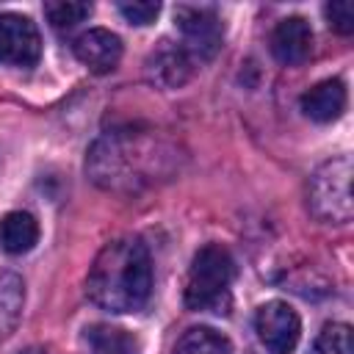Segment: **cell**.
Wrapping results in <instances>:
<instances>
[{
  "mask_svg": "<svg viewBox=\"0 0 354 354\" xmlns=\"http://www.w3.org/2000/svg\"><path fill=\"white\" fill-rule=\"evenodd\" d=\"M88 299L111 313H136L152 290L149 252L136 238H119L102 246L86 279Z\"/></svg>",
  "mask_w": 354,
  "mask_h": 354,
  "instance_id": "cell-1",
  "label": "cell"
},
{
  "mask_svg": "<svg viewBox=\"0 0 354 354\" xmlns=\"http://www.w3.org/2000/svg\"><path fill=\"white\" fill-rule=\"evenodd\" d=\"M235 274V263L230 252L218 243L202 246L188 268L185 282V307L188 310H213L221 313L230 296V282Z\"/></svg>",
  "mask_w": 354,
  "mask_h": 354,
  "instance_id": "cell-2",
  "label": "cell"
},
{
  "mask_svg": "<svg viewBox=\"0 0 354 354\" xmlns=\"http://www.w3.org/2000/svg\"><path fill=\"white\" fill-rule=\"evenodd\" d=\"M307 205H310V213L321 221L343 224L351 218V213H354L351 160L346 155L332 158L313 171L310 183H307Z\"/></svg>",
  "mask_w": 354,
  "mask_h": 354,
  "instance_id": "cell-3",
  "label": "cell"
},
{
  "mask_svg": "<svg viewBox=\"0 0 354 354\" xmlns=\"http://www.w3.org/2000/svg\"><path fill=\"white\" fill-rule=\"evenodd\" d=\"M174 22L185 39V53L199 61H210L221 47V19L207 6H177Z\"/></svg>",
  "mask_w": 354,
  "mask_h": 354,
  "instance_id": "cell-4",
  "label": "cell"
},
{
  "mask_svg": "<svg viewBox=\"0 0 354 354\" xmlns=\"http://www.w3.org/2000/svg\"><path fill=\"white\" fill-rule=\"evenodd\" d=\"M254 329L268 354H290L299 343L301 321L288 301H268L257 310Z\"/></svg>",
  "mask_w": 354,
  "mask_h": 354,
  "instance_id": "cell-5",
  "label": "cell"
},
{
  "mask_svg": "<svg viewBox=\"0 0 354 354\" xmlns=\"http://www.w3.org/2000/svg\"><path fill=\"white\" fill-rule=\"evenodd\" d=\"M41 55L36 25L22 14H0V64L33 66Z\"/></svg>",
  "mask_w": 354,
  "mask_h": 354,
  "instance_id": "cell-6",
  "label": "cell"
},
{
  "mask_svg": "<svg viewBox=\"0 0 354 354\" xmlns=\"http://www.w3.org/2000/svg\"><path fill=\"white\" fill-rule=\"evenodd\" d=\"M191 69H194V61L191 55L185 53V47L180 44H171V41H160L147 64H144V75L149 83L160 86V88H174V86H183L188 77H191Z\"/></svg>",
  "mask_w": 354,
  "mask_h": 354,
  "instance_id": "cell-7",
  "label": "cell"
},
{
  "mask_svg": "<svg viewBox=\"0 0 354 354\" xmlns=\"http://www.w3.org/2000/svg\"><path fill=\"white\" fill-rule=\"evenodd\" d=\"M271 53L282 66H299L313 53V30L307 19L288 17L271 33Z\"/></svg>",
  "mask_w": 354,
  "mask_h": 354,
  "instance_id": "cell-8",
  "label": "cell"
},
{
  "mask_svg": "<svg viewBox=\"0 0 354 354\" xmlns=\"http://www.w3.org/2000/svg\"><path fill=\"white\" fill-rule=\"evenodd\" d=\"M75 55L83 66L97 75L111 72L122 58V39L105 28H91L75 39Z\"/></svg>",
  "mask_w": 354,
  "mask_h": 354,
  "instance_id": "cell-9",
  "label": "cell"
},
{
  "mask_svg": "<svg viewBox=\"0 0 354 354\" xmlns=\"http://www.w3.org/2000/svg\"><path fill=\"white\" fill-rule=\"evenodd\" d=\"M346 108V88L340 80H321L301 97V111L313 122H332Z\"/></svg>",
  "mask_w": 354,
  "mask_h": 354,
  "instance_id": "cell-10",
  "label": "cell"
},
{
  "mask_svg": "<svg viewBox=\"0 0 354 354\" xmlns=\"http://www.w3.org/2000/svg\"><path fill=\"white\" fill-rule=\"evenodd\" d=\"M39 241V224L30 213L25 210H14L6 213L0 221V246L8 254H25L36 246Z\"/></svg>",
  "mask_w": 354,
  "mask_h": 354,
  "instance_id": "cell-11",
  "label": "cell"
},
{
  "mask_svg": "<svg viewBox=\"0 0 354 354\" xmlns=\"http://www.w3.org/2000/svg\"><path fill=\"white\" fill-rule=\"evenodd\" d=\"M86 340L88 354H138V340L119 326L97 324L86 332Z\"/></svg>",
  "mask_w": 354,
  "mask_h": 354,
  "instance_id": "cell-12",
  "label": "cell"
},
{
  "mask_svg": "<svg viewBox=\"0 0 354 354\" xmlns=\"http://www.w3.org/2000/svg\"><path fill=\"white\" fill-rule=\"evenodd\" d=\"M174 354H232V346L221 332L210 326H194L177 340Z\"/></svg>",
  "mask_w": 354,
  "mask_h": 354,
  "instance_id": "cell-13",
  "label": "cell"
},
{
  "mask_svg": "<svg viewBox=\"0 0 354 354\" xmlns=\"http://www.w3.org/2000/svg\"><path fill=\"white\" fill-rule=\"evenodd\" d=\"M22 310V279L17 274H0V335H6Z\"/></svg>",
  "mask_w": 354,
  "mask_h": 354,
  "instance_id": "cell-14",
  "label": "cell"
},
{
  "mask_svg": "<svg viewBox=\"0 0 354 354\" xmlns=\"http://www.w3.org/2000/svg\"><path fill=\"white\" fill-rule=\"evenodd\" d=\"M310 354H354V340H351V326L348 324H326L313 346Z\"/></svg>",
  "mask_w": 354,
  "mask_h": 354,
  "instance_id": "cell-15",
  "label": "cell"
},
{
  "mask_svg": "<svg viewBox=\"0 0 354 354\" xmlns=\"http://www.w3.org/2000/svg\"><path fill=\"white\" fill-rule=\"evenodd\" d=\"M91 14L88 3H75V0H58V3H44V17L50 19L53 28L64 30V28H75L77 22H83Z\"/></svg>",
  "mask_w": 354,
  "mask_h": 354,
  "instance_id": "cell-16",
  "label": "cell"
},
{
  "mask_svg": "<svg viewBox=\"0 0 354 354\" xmlns=\"http://www.w3.org/2000/svg\"><path fill=\"white\" fill-rule=\"evenodd\" d=\"M324 14H326V22H329L332 30H337V33H351L354 30V6L348 0L326 3Z\"/></svg>",
  "mask_w": 354,
  "mask_h": 354,
  "instance_id": "cell-17",
  "label": "cell"
},
{
  "mask_svg": "<svg viewBox=\"0 0 354 354\" xmlns=\"http://www.w3.org/2000/svg\"><path fill=\"white\" fill-rule=\"evenodd\" d=\"M119 11H122V17H124L127 22H133V25H149V22L158 17L160 6L152 3V0H133V3H119Z\"/></svg>",
  "mask_w": 354,
  "mask_h": 354,
  "instance_id": "cell-18",
  "label": "cell"
},
{
  "mask_svg": "<svg viewBox=\"0 0 354 354\" xmlns=\"http://www.w3.org/2000/svg\"><path fill=\"white\" fill-rule=\"evenodd\" d=\"M22 354H44V351H39V348H28V351H22Z\"/></svg>",
  "mask_w": 354,
  "mask_h": 354,
  "instance_id": "cell-19",
  "label": "cell"
}]
</instances>
